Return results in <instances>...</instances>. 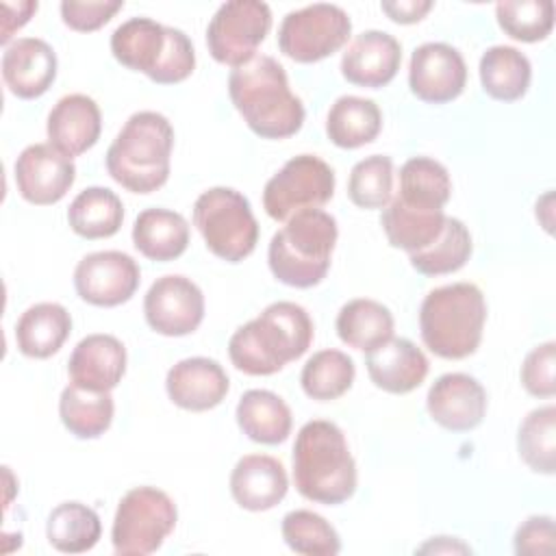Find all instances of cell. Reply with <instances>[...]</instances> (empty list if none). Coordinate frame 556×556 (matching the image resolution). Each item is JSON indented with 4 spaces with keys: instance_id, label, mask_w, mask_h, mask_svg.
I'll return each mask as SVG.
<instances>
[{
    "instance_id": "3",
    "label": "cell",
    "mask_w": 556,
    "mask_h": 556,
    "mask_svg": "<svg viewBox=\"0 0 556 556\" xmlns=\"http://www.w3.org/2000/svg\"><path fill=\"white\" fill-rule=\"evenodd\" d=\"M293 482L315 504L337 506L354 495L356 463L337 424L313 419L300 428L293 443Z\"/></svg>"
},
{
    "instance_id": "31",
    "label": "cell",
    "mask_w": 556,
    "mask_h": 556,
    "mask_svg": "<svg viewBox=\"0 0 556 556\" xmlns=\"http://www.w3.org/2000/svg\"><path fill=\"white\" fill-rule=\"evenodd\" d=\"M393 315L391 311L376 300L356 298L341 306L337 315V334L339 339L354 348L369 352L393 337Z\"/></svg>"
},
{
    "instance_id": "27",
    "label": "cell",
    "mask_w": 556,
    "mask_h": 556,
    "mask_svg": "<svg viewBox=\"0 0 556 556\" xmlns=\"http://www.w3.org/2000/svg\"><path fill=\"white\" fill-rule=\"evenodd\" d=\"M132 245L150 261H174L189 245V224L176 211L146 208L132 224Z\"/></svg>"
},
{
    "instance_id": "14",
    "label": "cell",
    "mask_w": 556,
    "mask_h": 556,
    "mask_svg": "<svg viewBox=\"0 0 556 556\" xmlns=\"http://www.w3.org/2000/svg\"><path fill=\"white\" fill-rule=\"evenodd\" d=\"M143 315L148 326L163 337L191 334L204 319L202 289L180 274L161 276L143 298Z\"/></svg>"
},
{
    "instance_id": "38",
    "label": "cell",
    "mask_w": 556,
    "mask_h": 556,
    "mask_svg": "<svg viewBox=\"0 0 556 556\" xmlns=\"http://www.w3.org/2000/svg\"><path fill=\"white\" fill-rule=\"evenodd\" d=\"M517 450L521 460L536 473L552 476L556 469V408L554 404L530 410L519 424Z\"/></svg>"
},
{
    "instance_id": "46",
    "label": "cell",
    "mask_w": 556,
    "mask_h": 556,
    "mask_svg": "<svg viewBox=\"0 0 556 556\" xmlns=\"http://www.w3.org/2000/svg\"><path fill=\"white\" fill-rule=\"evenodd\" d=\"M380 9L397 24H415L432 9L430 0H384Z\"/></svg>"
},
{
    "instance_id": "21",
    "label": "cell",
    "mask_w": 556,
    "mask_h": 556,
    "mask_svg": "<svg viewBox=\"0 0 556 556\" xmlns=\"http://www.w3.org/2000/svg\"><path fill=\"white\" fill-rule=\"evenodd\" d=\"M67 374L70 382L76 387L89 391H111L126 374V348L113 334H87L72 350Z\"/></svg>"
},
{
    "instance_id": "43",
    "label": "cell",
    "mask_w": 556,
    "mask_h": 556,
    "mask_svg": "<svg viewBox=\"0 0 556 556\" xmlns=\"http://www.w3.org/2000/svg\"><path fill=\"white\" fill-rule=\"evenodd\" d=\"M122 0H100V2H78L63 0L61 2V20L76 33H91L102 28L119 9Z\"/></svg>"
},
{
    "instance_id": "17",
    "label": "cell",
    "mask_w": 556,
    "mask_h": 556,
    "mask_svg": "<svg viewBox=\"0 0 556 556\" xmlns=\"http://www.w3.org/2000/svg\"><path fill=\"white\" fill-rule=\"evenodd\" d=\"M486 404L484 387L463 371L439 376L426 395V408L432 421L452 432L478 428L486 415Z\"/></svg>"
},
{
    "instance_id": "10",
    "label": "cell",
    "mask_w": 556,
    "mask_h": 556,
    "mask_svg": "<svg viewBox=\"0 0 556 556\" xmlns=\"http://www.w3.org/2000/svg\"><path fill=\"white\" fill-rule=\"evenodd\" d=\"M352 33L348 13L328 2L289 11L278 28V48L295 63H317L341 50Z\"/></svg>"
},
{
    "instance_id": "19",
    "label": "cell",
    "mask_w": 556,
    "mask_h": 556,
    "mask_svg": "<svg viewBox=\"0 0 556 556\" xmlns=\"http://www.w3.org/2000/svg\"><path fill=\"white\" fill-rule=\"evenodd\" d=\"M230 389L224 367L206 356H191L169 367L165 391L169 400L185 410L204 413L219 406Z\"/></svg>"
},
{
    "instance_id": "29",
    "label": "cell",
    "mask_w": 556,
    "mask_h": 556,
    "mask_svg": "<svg viewBox=\"0 0 556 556\" xmlns=\"http://www.w3.org/2000/svg\"><path fill=\"white\" fill-rule=\"evenodd\" d=\"M380 128L382 113L378 104L361 96L337 98L326 115V135L343 150H356L371 143L380 135Z\"/></svg>"
},
{
    "instance_id": "47",
    "label": "cell",
    "mask_w": 556,
    "mask_h": 556,
    "mask_svg": "<svg viewBox=\"0 0 556 556\" xmlns=\"http://www.w3.org/2000/svg\"><path fill=\"white\" fill-rule=\"evenodd\" d=\"M441 541H447L445 545H437V543H428V545H424V547H419V552H469V547L467 545H463V543H458L456 539H452V543H450V536L445 539V536H441Z\"/></svg>"
},
{
    "instance_id": "18",
    "label": "cell",
    "mask_w": 556,
    "mask_h": 556,
    "mask_svg": "<svg viewBox=\"0 0 556 556\" xmlns=\"http://www.w3.org/2000/svg\"><path fill=\"white\" fill-rule=\"evenodd\" d=\"M402 63L400 41L384 30H363L356 35L343 56L341 74L356 87L378 89L389 85Z\"/></svg>"
},
{
    "instance_id": "24",
    "label": "cell",
    "mask_w": 556,
    "mask_h": 556,
    "mask_svg": "<svg viewBox=\"0 0 556 556\" xmlns=\"http://www.w3.org/2000/svg\"><path fill=\"white\" fill-rule=\"evenodd\" d=\"M365 367L369 380L393 395H404L415 391L428 376L430 363L421 348L410 339L391 337L382 345L367 352Z\"/></svg>"
},
{
    "instance_id": "33",
    "label": "cell",
    "mask_w": 556,
    "mask_h": 556,
    "mask_svg": "<svg viewBox=\"0 0 556 556\" xmlns=\"http://www.w3.org/2000/svg\"><path fill=\"white\" fill-rule=\"evenodd\" d=\"M67 222L83 239H106L122 228L124 204L119 195L106 187H87L72 200Z\"/></svg>"
},
{
    "instance_id": "36",
    "label": "cell",
    "mask_w": 556,
    "mask_h": 556,
    "mask_svg": "<svg viewBox=\"0 0 556 556\" xmlns=\"http://www.w3.org/2000/svg\"><path fill=\"white\" fill-rule=\"evenodd\" d=\"M471 250L469 228L456 217H445L441 235L428 248L408 254V261L424 276H443L458 271L469 261Z\"/></svg>"
},
{
    "instance_id": "42",
    "label": "cell",
    "mask_w": 556,
    "mask_h": 556,
    "mask_svg": "<svg viewBox=\"0 0 556 556\" xmlns=\"http://www.w3.org/2000/svg\"><path fill=\"white\" fill-rule=\"evenodd\" d=\"M556 343L545 341L532 348L521 365V384L534 397H554L556 393Z\"/></svg>"
},
{
    "instance_id": "28",
    "label": "cell",
    "mask_w": 556,
    "mask_h": 556,
    "mask_svg": "<svg viewBox=\"0 0 556 556\" xmlns=\"http://www.w3.org/2000/svg\"><path fill=\"white\" fill-rule=\"evenodd\" d=\"M443 208H421L404 204L397 198L382 208L380 226L393 248L406 250L408 254L428 248L445 226Z\"/></svg>"
},
{
    "instance_id": "13",
    "label": "cell",
    "mask_w": 556,
    "mask_h": 556,
    "mask_svg": "<svg viewBox=\"0 0 556 556\" xmlns=\"http://www.w3.org/2000/svg\"><path fill=\"white\" fill-rule=\"evenodd\" d=\"M141 271L132 256L119 250H100L83 256L74 269V289L87 304L119 306L139 289Z\"/></svg>"
},
{
    "instance_id": "4",
    "label": "cell",
    "mask_w": 556,
    "mask_h": 556,
    "mask_svg": "<svg viewBox=\"0 0 556 556\" xmlns=\"http://www.w3.org/2000/svg\"><path fill=\"white\" fill-rule=\"evenodd\" d=\"M174 128L156 111L132 113L106 150L109 176L130 193H152L169 178Z\"/></svg>"
},
{
    "instance_id": "32",
    "label": "cell",
    "mask_w": 556,
    "mask_h": 556,
    "mask_svg": "<svg viewBox=\"0 0 556 556\" xmlns=\"http://www.w3.org/2000/svg\"><path fill=\"white\" fill-rule=\"evenodd\" d=\"M115 404L111 391H89L67 384L59 397V417L76 439H98L113 424Z\"/></svg>"
},
{
    "instance_id": "16",
    "label": "cell",
    "mask_w": 556,
    "mask_h": 556,
    "mask_svg": "<svg viewBox=\"0 0 556 556\" xmlns=\"http://www.w3.org/2000/svg\"><path fill=\"white\" fill-rule=\"evenodd\" d=\"M20 195L37 206L56 204L76 180V165L50 143L26 146L13 165Z\"/></svg>"
},
{
    "instance_id": "11",
    "label": "cell",
    "mask_w": 556,
    "mask_h": 556,
    "mask_svg": "<svg viewBox=\"0 0 556 556\" xmlns=\"http://www.w3.org/2000/svg\"><path fill=\"white\" fill-rule=\"evenodd\" d=\"M334 172L315 154L289 159L263 189V208L276 222H287L304 208H321L334 195Z\"/></svg>"
},
{
    "instance_id": "20",
    "label": "cell",
    "mask_w": 556,
    "mask_h": 556,
    "mask_svg": "<svg viewBox=\"0 0 556 556\" xmlns=\"http://www.w3.org/2000/svg\"><path fill=\"white\" fill-rule=\"evenodd\" d=\"M56 78V52L39 37H20L4 46L2 80L22 100L43 96Z\"/></svg>"
},
{
    "instance_id": "12",
    "label": "cell",
    "mask_w": 556,
    "mask_h": 556,
    "mask_svg": "<svg viewBox=\"0 0 556 556\" xmlns=\"http://www.w3.org/2000/svg\"><path fill=\"white\" fill-rule=\"evenodd\" d=\"M271 28V9L261 0H228L206 26L211 56L232 70L256 56Z\"/></svg>"
},
{
    "instance_id": "34",
    "label": "cell",
    "mask_w": 556,
    "mask_h": 556,
    "mask_svg": "<svg viewBox=\"0 0 556 556\" xmlns=\"http://www.w3.org/2000/svg\"><path fill=\"white\" fill-rule=\"evenodd\" d=\"M102 534L98 513L83 502H63L54 506L46 521L48 543L63 554H83L96 547Z\"/></svg>"
},
{
    "instance_id": "45",
    "label": "cell",
    "mask_w": 556,
    "mask_h": 556,
    "mask_svg": "<svg viewBox=\"0 0 556 556\" xmlns=\"http://www.w3.org/2000/svg\"><path fill=\"white\" fill-rule=\"evenodd\" d=\"M37 2L33 0H22V2H2V11H4V17H2V35H0V41L4 46L11 43V37L15 30H20L30 17L33 13H37Z\"/></svg>"
},
{
    "instance_id": "40",
    "label": "cell",
    "mask_w": 556,
    "mask_h": 556,
    "mask_svg": "<svg viewBox=\"0 0 556 556\" xmlns=\"http://www.w3.org/2000/svg\"><path fill=\"white\" fill-rule=\"evenodd\" d=\"M495 17L500 28L523 43L545 39L554 28V2L552 0H508L495 4Z\"/></svg>"
},
{
    "instance_id": "30",
    "label": "cell",
    "mask_w": 556,
    "mask_h": 556,
    "mask_svg": "<svg viewBox=\"0 0 556 556\" xmlns=\"http://www.w3.org/2000/svg\"><path fill=\"white\" fill-rule=\"evenodd\" d=\"M478 72L484 93L500 102L523 98L532 80L530 59L513 46H491L480 56Z\"/></svg>"
},
{
    "instance_id": "41",
    "label": "cell",
    "mask_w": 556,
    "mask_h": 556,
    "mask_svg": "<svg viewBox=\"0 0 556 556\" xmlns=\"http://www.w3.org/2000/svg\"><path fill=\"white\" fill-rule=\"evenodd\" d=\"M348 195L358 208H384L393 198V161L384 154L358 161L348 178Z\"/></svg>"
},
{
    "instance_id": "7",
    "label": "cell",
    "mask_w": 556,
    "mask_h": 556,
    "mask_svg": "<svg viewBox=\"0 0 556 556\" xmlns=\"http://www.w3.org/2000/svg\"><path fill=\"white\" fill-rule=\"evenodd\" d=\"M111 52L124 67L146 74L156 85H176L191 76L195 50L191 39L174 26L152 17H130L111 35Z\"/></svg>"
},
{
    "instance_id": "15",
    "label": "cell",
    "mask_w": 556,
    "mask_h": 556,
    "mask_svg": "<svg viewBox=\"0 0 556 556\" xmlns=\"http://www.w3.org/2000/svg\"><path fill=\"white\" fill-rule=\"evenodd\" d=\"M467 85L463 54L443 41H428L413 50L408 63V87L413 96L430 104L456 100Z\"/></svg>"
},
{
    "instance_id": "35",
    "label": "cell",
    "mask_w": 556,
    "mask_h": 556,
    "mask_svg": "<svg viewBox=\"0 0 556 556\" xmlns=\"http://www.w3.org/2000/svg\"><path fill=\"white\" fill-rule=\"evenodd\" d=\"M452 195V180L443 163L413 156L400 167L397 200L421 208H443Z\"/></svg>"
},
{
    "instance_id": "22",
    "label": "cell",
    "mask_w": 556,
    "mask_h": 556,
    "mask_svg": "<svg viewBox=\"0 0 556 556\" xmlns=\"http://www.w3.org/2000/svg\"><path fill=\"white\" fill-rule=\"evenodd\" d=\"M46 132L50 146L74 159L98 143L102 132L100 106L85 93H67L48 113Z\"/></svg>"
},
{
    "instance_id": "23",
    "label": "cell",
    "mask_w": 556,
    "mask_h": 556,
    "mask_svg": "<svg viewBox=\"0 0 556 556\" xmlns=\"http://www.w3.org/2000/svg\"><path fill=\"white\" fill-rule=\"evenodd\" d=\"M287 491V469L269 454H245L230 471V495L243 510H269L285 500Z\"/></svg>"
},
{
    "instance_id": "1",
    "label": "cell",
    "mask_w": 556,
    "mask_h": 556,
    "mask_svg": "<svg viewBox=\"0 0 556 556\" xmlns=\"http://www.w3.org/2000/svg\"><path fill=\"white\" fill-rule=\"evenodd\" d=\"M228 96L245 126L263 139L293 137L304 124V104L274 56L256 54L235 67L228 76Z\"/></svg>"
},
{
    "instance_id": "26",
    "label": "cell",
    "mask_w": 556,
    "mask_h": 556,
    "mask_svg": "<svg viewBox=\"0 0 556 556\" xmlns=\"http://www.w3.org/2000/svg\"><path fill=\"white\" fill-rule=\"evenodd\" d=\"M241 432L263 445H278L291 434L293 417L287 402L267 389L245 391L235 410Z\"/></svg>"
},
{
    "instance_id": "6",
    "label": "cell",
    "mask_w": 556,
    "mask_h": 556,
    "mask_svg": "<svg viewBox=\"0 0 556 556\" xmlns=\"http://www.w3.org/2000/svg\"><path fill=\"white\" fill-rule=\"evenodd\" d=\"M486 321V302L473 282H452L428 291L419 306L424 345L447 361L471 356Z\"/></svg>"
},
{
    "instance_id": "5",
    "label": "cell",
    "mask_w": 556,
    "mask_h": 556,
    "mask_svg": "<svg viewBox=\"0 0 556 556\" xmlns=\"http://www.w3.org/2000/svg\"><path fill=\"white\" fill-rule=\"evenodd\" d=\"M337 237V219L324 208H304L291 215L267 248L274 278L295 289L319 285L330 269Z\"/></svg>"
},
{
    "instance_id": "8",
    "label": "cell",
    "mask_w": 556,
    "mask_h": 556,
    "mask_svg": "<svg viewBox=\"0 0 556 556\" xmlns=\"http://www.w3.org/2000/svg\"><path fill=\"white\" fill-rule=\"evenodd\" d=\"M193 226L206 248L226 263H241L258 243L250 200L230 187H211L193 202Z\"/></svg>"
},
{
    "instance_id": "25",
    "label": "cell",
    "mask_w": 556,
    "mask_h": 556,
    "mask_svg": "<svg viewBox=\"0 0 556 556\" xmlns=\"http://www.w3.org/2000/svg\"><path fill=\"white\" fill-rule=\"evenodd\" d=\"M72 332V315L59 302L28 306L15 324L17 350L28 358H50Z\"/></svg>"
},
{
    "instance_id": "39",
    "label": "cell",
    "mask_w": 556,
    "mask_h": 556,
    "mask_svg": "<svg viewBox=\"0 0 556 556\" xmlns=\"http://www.w3.org/2000/svg\"><path fill=\"white\" fill-rule=\"evenodd\" d=\"M282 539L295 554L302 556H334L341 552L337 530L321 515L298 508L282 517Z\"/></svg>"
},
{
    "instance_id": "37",
    "label": "cell",
    "mask_w": 556,
    "mask_h": 556,
    "mask_svg": "<svg viewBox=\"0 0 556 556\" xmlns=\"http://www.w3.org/2000/svg\"><path fill=\"white\" fill-rule=\"evenodd\" d=\"M356 376L354 361L341 350L315 352L300 374L302 391L317 402H330L350 391Z\"/></svg>"
},
{
    "instance_id": "44",
    "label": "cell",
    "mask_w": 556,
    "mask_h": 556,
    "mask_svg": "<svg viewBox=\"0 0 556 556\" xmlns=\"http://www.w3.org/2000/svg\"><path fill=\"white\" fill-rule=\"evenodd\" d=\"M515 554L547 556L554 552V519L549 515H532L515 530Z\"/></svg>"
},
{
    "instance_id": "9",
    "label": "cell",
    "mask_w": 556,
    "mask_h": 556,
    "mask_svg": "<svg viewBox=\"0 0 556 556\" xmlns=\"http://www.w3.org/2000/svg\"><path fill=\"white\" fill-rule=\"evenodd\" d=\"M178 510L174 500L156 486H135L117 504L111 541L119 556H148L174 532Z\"/></svg>"
},
{
    "instance_id": "2",
    "label": "cell",
    "mask_w": 556,
    "mask_h": 556,
    "mask_svg": "<svg viewBox=\"0 0 556 556\" xmlns=\"http://www.w3.org/2000/svg\"><path fill=\"white\" fill-rule=\"evenodd\" d=\"M313 343V319L295 302H274L228 341L232 365L248 376H271L298 361Z\"/></svg>"
}]
</instances>
